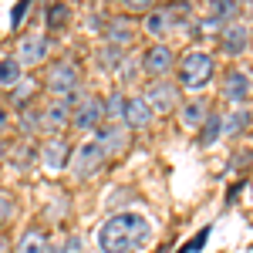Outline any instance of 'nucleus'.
<instances>
[{
  "label": "nucleus",
  "instance_id": "nucleus-1",
  "mask_svg": "<svg viewBox=\"0 0 253 253\" xmlns=\"http://www.w3.org/2000/svg\"><path fill=\"white\" fill-rule=\"evenodd\" d=\"M152 240V223L142 213H112L98 230L101 253H138Z\"/></svg>",
  "mask_w": 253,
  "mask_h": 253
},
{
  "label": "nucleus",
  "instance_id": "nucleus-2",
  "mask_svg": "<svg viewBox=\"0 0 253 253\" xmlns=\"http://www.w3.org/2000/svg\"><path fill=\"white\" fill-rule=\"evenodd\" d=\"M216 75V61L206 54V51H186L182 58H179V88H186V91H203Z\"/></svg>",
  "mask_w": 253,
  "mask_h": 253
},
{
  "label": "nucleus",
  "instance_id": "nucleus-3",
  "mask_svg": "<svg viewBox=\"0 0 253 253\" xmlns=\"http://www.w3.org/2000/svg\"><path fill=\"white\" fill-rule=\"evenodd\" d=\"M44 88L51 91L54 98H71L81 91V64L75 58H58L51 61V68H47V78H44Z\"/></svg>",
  "mask_w": 253,
  "mask_h": 253
},
{
  "label": "nucleus",
  "instance_id": "nucleus-4",
  "mask_svg": "<svg viewBox=\"0 0 253 253\" xmlns=\"http://www.w3.org/2000/svg\"><path fill=\"white\" fill-rule=\"evenodd\" d=\"M105 162H108V159H105V152L95 145V138H88V142H81L78 149L71 152L68 169H71V175H75V179H81V182H84V179H91V175L101 172V169H105Z\"/></svg>",
  "mask_w": 253,
  "mask_h": 253
},
{
  "label": "nucleus",
  "instance_id": "nucleus-5",
  "mask_svg": "<svg viewBox=\"0 0 253 253\" xmlns=\"http://www.w3.org/2000/svg\"><path fill=\"white\" fill-rule=\"evenodd\" d=\"M101 125H105V101H101V95H88V91H81L78 105H75V115H71V128H78V132H91V135H95Z\"/></svg>",
  "mask_w": 253,
  "mask_h": 253
},
{
  "label": "nucleus",
  "instance_id": "nucleus-6",
  "mask_svg": "<svg viewBox=\"0 0 253 253\" xmlns=\"http://www.w3.org/2000/svg\"><path fill=\"white\" fill-rule=\"evenodd\" d=\"M132 142V132L122 125V122H105L101 128L95 132V145L105 152V159H118Z\"/></svg>",
  "mask_w": 253,
  "mask_h": 253
},
{
  "label": "nucleus",
  "instance_id": "nucleus-7",
  "mask_svg": "<svg viewBox=\"0 0 253 253\" xmlns=\"http://www.w3.org/2000/svg\"><path fill=\"white\" fill-rule=\"evenodd\" d=\"M51 54V41L47 34H41V31H31V34H24L17 41V51H14V58L20 61V68H34V64H44Z\"/></svg>",
  "mask_w": 253,
  "mask_h": 253
},
{
  "label": "nucleus",
  "instance_id": "nucleus-8",
  "mask_svg": "<svg viewBox=\"0 0 253 253\" xmlns=\"http://www.w3.org/2000/svg\"><path fill=\"white\" fill-rule=\"evenodd\" d=\"M172 64H175V54H172V47L162 41V44H149L145 51H142V58H138V68L145 71V75H152L156 81H162L169 71H172Z\"/></svg>",
  "mask_w": 253,
  "mask_h": 253
},
{
  "label": "nucleus",
  "instance_id": "nucleus-9",
  "mask_svg": "<svg viewBox=\"0 0 253 253\" xmlns=\"http://www.w3.org/2000/svg\"><path fill=\"white\" fill-rule=\"evenodd\" d=\"M219 91H223L226 101H233V105L243 108V105L253 98V75L247 71V68H230L226 78H223V84H219Z\"/></svg>",
  "mask_w": 253,
  "mask_h": 253
},
{
  "label": "nucleus",
  "instance_id": "nucleus-10",
  "mask_svg": "<svg viewBox=\"0 0 253 253\" xmlns=\"http://www.w3.org/2000/svg\"><path fill=\"white\" fill-rule=\"evenodd\" d=\"M145 101L152 105V112L156 115H172V112H179V84H172V81H152L149 84V91H145Z\"/></svg>",
  "mask_w": 253,
  "mask_h": 253
},
{
  "label": "nucleus",
  "instance_id": "nucleus-11",
  "mask_svg": "<svg viewBox=\"0 0 253 253\" xmlns=\"http://www.w3.org/2000/svg\"><path fill=\"white\" fill-rule=\"evenodd\" d=\"M71 142L61 135H51L44 138V145H41V166L47 169V172H61V169H68V162H71Z\"/></svg>",
  "mask_w": 253,
  "mask_h": 253
},
{
  "label": "nucleus",
  "instance_id": "nucleus-12",
  "mask_svg": "<svg viewBox=\"0 0 253 253\" xmlns=\"http://www.w3.org/2000/svg\"><path fill=\"white\" fill-rule=\"evenodd\" d=\"M156 122V112H152V105L145 101V95H128L125 98V118H122V125L128 128V132H142V128H149Z\"/></svg>",
  "mask_w": 253,
  "mask_h": 253
},
{
  "label": "nucleus",
  "instance_id": "nucleus-13",
  "mask_svg": "<svg viewBox=\"0 0 253 253\" xmlns=\"http://www.w3.org/2000/svg\"><path fill=\"white\" fill-rule=\"evenodd\" d=\"M175 24H179L175 7H152V10L145 14V34H149V38H156V44H162V38H166V34H172Z\"/></svg>",
  "mask_w": 253,
  "mask_h": 253
},
{
  "label": "nucleus",
  "instance_id": "nucleus-14",
  "mask_svg": "<svg viewBox=\"0 0 253 253\" xmlns=\"http://www.w3.org/2000/svg\"><path fill=\"white\" fill-rule=\"evenodd\" d=\"M219 47H223L230 58H240V54L250 47V27H247L243 20H233V24H226V27L219 31Z\"/></svg>",
  "mask_w": 253,
  "mask_h": 253
},
{
  "label": "nucleus",
  "instance_id": "nucleus-15",
  "mask_svg": "<svg viewBox=\"0 0 253 253\" xmlns=\"http://www.w3.org/2000/svg\"><path fill=\"white\" fill-rule=\"evenodd\" d=\"M101 38H105V44H112V47H122V51H125V47L135 41V24L125 17V14H122V17H108V20H105Z\"/></svg>",
  "mask_w": 253,
  "mask_h": 253
},
{
  "label": "nucleus",
  "instance_id": "nucleus-16",
  "mask_svg": "<svg viewBox=\"0 0 253 253\" xmlns=\"http://www.w3.org/2000/svg\"><path fill=\"white\" fill-rule=\"evenodd\" d=\"M71 115H75V108H71L64 98H54V101L44 108V128H47L51 135H61V132L71 125Z\"/></svg>",
  "mask_w": 253,
  "mask_h": 253
},
{
  "label": "nucleus",
  "instance_id": "nucleus-17",
  "mask_svg": "<svg viewBox=\"0 0 253 253\" xmlns=\"http://www.w3.org/2000/svg\"><path fill=\"white\" fill-rule=\"evenodd\" d=\"M219 138H223V115L219 112H210L206 122L199 125V132H196V145L199 149H213Z\"/></svg>",
  "mask_w": 253,
  "mask_h": 253
},
{
  "label": "nucleus",
  "instance_id": "nucleus-18",
  "mask_svg": "<svg viewBox=\"0 0 253 253\" xmlns=\"http://www.w3.org/2000/svg\"><path fill=\"white\" fill-rule=\"evenodd\" d=\"M206 115H210V105H206L203 98H189V101L179 105V122H182L186 128H196V132H199V125L206 122Z\"/></svg>",
  "mask_w": 253,
  "mask_h": 253
},
{
  "label": "nucleus",
  "instance_id": "nucleus-19",
  "mask_svg": "<svg viewBox=\"0 0 253 253\" xmlns=\"http://www.w3.org/2000/svg\"><path fill=\"white\" fill-rule=\"evenodd\" d=\"M47 247H51V240L44 226H27L17 240V253H47Z\"/></svg>",
  "mask_w": 253,
  "mask_h": 253
},
{
  "label": "nucleus",
  "instance_id": "nucleus-20",
  "mask_svg": "<svg viewBox=\"0 0 253 253\" xmlns=\"http://www.w3.org/2000/svg\"><path fill=\"white\" fill-rule=\"evenodd\" d=\"M20 81H24V68H20L17 58H0V88H7V91H14Z\"/></svg>",
  "mask_w": 253,
  "mask_h": 253
},
{
  "label": "nucleus",
  "instance_id": "nucleus-21",
  "mask_svg": "<svg viewBox=\"0 0 253 253\" xmlns=\"http://www.w3.org/2000/svg\"><path fill=\"white\" fill-rule=\"evenodd\" d=\"M20 132L27 138H34L44 128V108H38V105H27V108H20Z\"/></svg>",
  "mask_w": 253,
  "mask_h": 253
},
{
  "label": "nucleus",
  "instance_id": "nucleus-22",
  "mask_svg": "<svg viewBox=\"0 0 253 253\" xmlns=\"http://www.w3.org/2000/svg\"><path fill=\"white\" fill-rule=\"evenodd\" d=\"M250 112L247 108H236V112H226V118H223V135L226 138H236V135H243L247 128H250Z\"/></svg>",
  "mask_w": 253,
  "mask_h": 253
},
{
  "label": "nucleus",
  "instance_id": "nucleus-23",
  "mask_svg": "<svg viewBox=\"0 0 253 253\" xmlns=\"http://www.w3.org/2000/svg\"><path fill=\"white\" fill-rule=\"evenodd\" d=\"M125 98L128 95H122L118 88H112L108 95L101 98V101H105V122H122V118H125Z\"/></svg>",
  "mask_w": 253,
  "mask_h": 253
},
{
  "label": "nucleus",
  "instance_id": "nucleus-24",
  "mask_svg": "<svg viewBox=\"0 0 253 253\" xmlns=\"http://www.w3.org/2000/svg\"><path fill=\"white\" fill-rule=\"evenodd\" d=\"M44 20H47V31H64L68 20H71V7L68 3H51L44 10Z\"/></svg>",
  "mask_w": 253,
  "mask_h": 253
},
{
  "label": "nucleus",
  "instance_id": "nucleus-25",
  "mask_svg": "<svg viewBox=\"0 0 253 253\" xmlns=\"http://www.w3.org/2000/svg\"><path fill=\"white\" fill-rule=\"evenodd\" d=\"M98 64H101L105 71H118V68L125 64V51H122V47H112V44H101V51H98Z\"/></svg>",
  "mask_w": 253,
  "mask_h": 253
},
{
  "label": "nucleus",
  "instance_id": "nucleus-26",
  "mask_svg": "<svg viewBox=\"0 0 253 253\" xmlns=\"http://www.w3.org/2000/svg\"><path fill=\"white\" fill-rule=\"evenodd\" d=\"M38 95V81H20L17 88H14V91H10V105H14V108H27V101H31V98Z\"/></svg>",
  "mask_w": 253,
  "mask_h": 253
},
{
  "label": "nucleus",
  "instance_id": "nucleus-27",
  "mask_svg": "<svg viewBox=\"0 0 253 253\" xmlns=\"http://www.w3.org/2000/svg\"><path fill=\"white\" fill-rule=\"evenodd\" d=\"M10 216H14V199H10V193L0 189V226H7Z\"/></svg>",
  "mask_w": 253,
  "mask_h": 253
},
{
  "label": "nucleus",
  "instance_id": "nucleus-28",
  "mask_svg": "<svg viewBox=\"0 0 253 253\" xmlns=\"http://www.w3.org/2000/svg\"><path fill=\"white\" fill-rule=\"evenodd\" d=\"M61 250H64V253H84V240H81L78 233L64 236V243H61Z\"/></svg>",
  "mask_w": 253,
  "mask_h": 253
},
{
  "label": "nucleus",
  "instance_id": "nucleus-29",
  "mask_svg": "<svg viewBox=\"0 0 253 253\" xmlns=\"http://www.w3.org/2000/svg\"><path fill=\"white\" fill-rule=\"evenodd\" d=\"M125 10L128 14H149L152 7H149V0H125Z\"/></svg>",
  "mask_w": 253,
  "mask_h": 253
},
{
  "label": "nucleus",
  "instance_id": "nucleus-30",
  "mask_svg": "<svg viewBox=\"0 0 253 253\" xmlns=\"http://www.w3.org/2000/svg\"><path fill=\"white\" fill-rule=\"evenodd\" d=\"M27 10H31V3H17L14 14H10V27H20V20L27 17Z\"/></svg>",
  "mask_w": 253,
  "mask_h": 253
},
{
  "label": "nucleus",
  "instance_id": "nucleus-31",
  "mask_svg": "<svg viewBox=\"0 0 253 253\" xmlns=\"http://www.w3.org/2000/svg\"><path fill=\"white\" fill-rule=\"evenodd\" d=\"M7 128H10V112H7V108L0 105V135H3Z\"/></svg>",
  "mask_w": 253,
  "mask_h": 253
},
{
  "label": "nucleus",
  "instance_id": "nucleus-32",
  "mask_svg": "<svg viewBox=\"0 0 253 253\" xmlns=\"http://www.w3.org/2000/svg\"><path fill=\"white\" fill-rule=\"evenodd\" d=\"M7 156H10V145H7V142H3V138H0V166H3V162H7Z\"/></svg>",
  "mask_w": 253,
  "mask_h": 253
},
{
  "label": "nucleus",
  "instance_id": "nucleus-33",
  "mask_svg": "<svg viewBox=\"0 0 253 253\" xmlns=\"http://www.w3.org/2000/svg\"><path fill=\"white\" fill-rule=\"evenodd\" d=\"M47 253H64V250H61V243H51V247H47Z\"/></svg>",
  "mask_w": 253,
  "mask_h": 253
},
{
  "label": "nucleus",
  "instance_id": "nucleus-34",
  "mask_svg": "<svg viewBox=\"0 0 253 253\" xmlns=\"http://www.w3.org/2000/svg\"><path fill=\"white\" fill-rule=\"evenodd\" d=\"M0 253H7V240L3 236H0Z\"/></svg>",
  "mask_w": 253,
  "mask_h": 253
},
{
  "label": "nucleus",
  "instance_id": "nucleus-35",
  "mask_svg": "<svg viewBox=\"0 0 253 253\" xmlns=\"http://www.w3.org/2000/svg\"><path fill=\"white\" fill-rule=\"evenodd\" d=\"M250 199H253V182H250Z\"/></svg>",
  "mask_w": 253,
  "mask_h": 253
},
{
  "label": "nucleus",
  "instance_id": "nucleus-36",
  "mask_svg": "<svg viewBox=\"0 0 253 253\" xmlns=\"http://www.w3.org/2000/svg\"><path fill=\"white\" fill-rule=\"evenodd\" d=\"M152 253H166V250H152Z\"/></svg>",
  "mask_w": 253,
  "mask_h": 253
}]
</instances>
